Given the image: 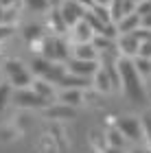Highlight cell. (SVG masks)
<instances>
[{"label": "cell", "mask_w": 151, "mask_h": 153, "mask_svg": "<svg viewBox=\"0 0 151 153\" xmlns=\"http://www.w3.org/2000/svg\"><path fill=\"white\" fill-rule=\"evenodd\" d=\"M18 2L20 0H0V7H2V9H13Z\"/></svg>", "instance_id": "obj_32"}, {"label": "cell", "mask_w": 151, "mask_h": 153, "mask_svg": "<svg viewBox=\"0 0 151 153\" xmlns=\"http://www.w3.org/2000/svg\"><path fill=\"white\" fill-rule=\"evenodd\" d=\"M92 46L99 51V55L101 53H109V51H116V42L114 39H107V37H103V35H94V39H92Z\"/></svg>", "instance_id": "obj_19"}, {"label": "cell", "mask_w": 151, "mask_h": 153, "mask_svg": "<svg viewBox=\"0 0 151 153\" xmlns=\"http://www.w3.org/2000/svg\"><path fill=\"white\" fill-rule=\"evenodd\" d=\"M140 29H147V31H151V13L142 18V26H140Z\"/></svg>", "instance_id": "obj_33"}, {"label": "cell", "mask_w": 151, "mask_h": 153, "mask_svg": "<svg viewBox=\"0 0 151 153\" xmlns=\"http://www.w3.org/2000/svg\"><path fill=\"white\" fill-rule=\"evenodd\" d=\"M72 57L74 59H83V61H99V51L90 44H74L72 46Z\"/></svg>", "instance_id": "obj_9"}, {"label": "cell", "mask_w": 151, "mask_h": 153, "mask_svg": "<svg viewBox=\"0 0 151 153\" xmlns=\"http://www.w3.org/2000/svg\"><path fill=\"white\" fill-rule=\"evenodd\" d=\"M134 66H136V70H138L140 76H149V74H151V59L136 57V59H134Z\"/></svg>", "instance_id": "obj_25"}, {"label": "cell", "mask_w": 151, "mask_h": 153, "mask_svg": "<svg viewBox=\"0 0 151 153\" xmlns=\"http://www.w3.org/2000/svg\"><path fill=\"white\" fill-rule=\"evenodd\" d=\"M59 13H61V18H64V22H66L68 29H74V26L86 18L88 11L79 2H74V0H66V2L59 7Z\"/></svg>", "instance_id": "obj_6"}, {"label": "cell", "mask_w": 151, "mask_h": 153, "mask_svg": "<svg viewBox=\"0 0 151 153\" xmlns=\"http://www.w3.org/2000/svg\"><path fill=\"white\" fill-rule=\"evenodd\" d=\"M72 55V48L66 44L59 35H51L42 39V57L53 64H68Z\"/></svg>", "instance_id": "obj_2"}, {"label": "cell", "mask_w": 151, "mask_h": 153, "mask_svg": "<svg viewBox=\"0 0 151 153\" xmlns=\"http://www.w3.org/2000/svg\"><path fill=\"white\" fill-rule=\"evenodd\" d=\"M48 2H51V9H59V7L64 4L66 0H48Z\"/></svg>", "instance_id": "obj_34"}, {"label": "cell", "mask_w": 151, "mask_h": 153, "mask_svg": "<svg viewBox=\"0 0 151 153\" xmlns=\"http://www.w3.org/2000/svg\"><path fill=\"white\" fill-rule=\"evenodd\" d=\"M118 72H121V85L125 90L127 99L132 103H136V105H145L147 92H145V85H142V76L138 74V70L134 66V59L121 57L118 59Z\"/></svg>", "instance_id": "obj_1"}, {"label": "cell", "mask_w": 151, "mask_h": 153, "mask_svg": "<svg viewBox=\"0 0 151 153\" xmlns=\"http://www.w3.org/2000/svg\"><path fill=\"white\" fill-rule=\"evenodd\" d=\"M53 68H55V64L48 61V59H44V57H35L31 61V74L37 76V79H44V81L51 76Z\"/></svg>", "instance_id": "obj_8"}, {"label": "cell", "mask_w": 151, "mask_h": 153, "mask_svg": "<svg viewBox=\"0 0 151 153\" xmlns=\"http://www.w3.org/2000/svg\"><path fill=\"white\" fill-rule=\"evenodd\" d=\"M83 20H86V22H88V24H90V26H92V31H94V35H101V33H103V31H105V26H107L105 22H101V20H99L97 16H94V13H92V11H88Z\"/></svg>", "instance_id": "obj_23"}, {"label": "cell", "mask_w": 151, "mask_h": 153, "mask_svg": "<svg viewBox=\"0 0 151 153\" xmlns=\"http://www.w3.org/2000/svg\"><path fill=\"white\" fill-rule=\"evenodd\" d=\"M13 92L16 90H13L11 83H0V112L13 101Z\"/></svg>", "instance_id": "obj_20"}, {"label": "cell", "mask_w": 151, "mask_h": 153, "mask_svg": "<svg viewBox=\"0 0 151 153\" xmlns=\"http://www.w3.org/2000/svg\"><path fill=\"white\" fill-rule=\"evenodd\" d=\"M116 129L127 138V142H142L145 140L142 118H138V116H121L116 120Z\"/></svg>", "instance_id": "obj_3"}, {"label": "cell", "mask_w": 151, "mask_h": 153, "mask_svg": "<svg viewBox=\"0 0 151 153\" xmlns=\"http://www.w3.org/2000/svg\"><path fill=\"white\" fill-rule=\"evenodd\" d=\"M136 13H138L140 18L149 16V13H151V2H149V0H145V2H140L138 7H136Z\"/></svg>", "instance_id": "obj_27"}, {"label": "cell", "mask_w": 151, "mask_h": 153, "mask_svg": "<svg viewBox=\"0 0 151 153\" xmlns=\"http://www.w3.org/2000/svg\"><path fill=\"white\" fill-rule=\"evenodd\" d=\"M142 127H145V140L149 142V147H151V114H142Z\"/></svg>", "instance_id": "obj_26"}, {"label": "cell", "mask_w": 151, "mask_h": 153, "mask_svg": "<svg viewBox=\"0 0 151 153\" xmlns=\"http://www.w3.org/2000/svg\"><path fill=\"white\" fill-rule=\"evenodd\" d=\"M74 2H79L86 11H92L94 9V0H74Z\"/></svg>", "instance_id": "obj_31"}, {"label": "cell", "mask_w": 151, "mask_h": 153, "mask_svg": "<svg viewBox=\"0 0 151 153\" xmlns=\"http://www.w3.org/2000/svg\"><path fill=\"white\" fill-rule=\"evenodd\" d=\"M142 26V18L138 16V13H134V16H125L121 20L118 24H116V29H118L121 35H129V33H134V31H138Z\"/></svg>", "instance_id": "obj_11"}, {"label": "cell", "mask_w": 151, "mask_h": 153, "mask_svg": "<svg viewBox=\"0 0 151 153\" xmlns=\"http://www.w3.org/2000/svg\"><path fill=\"white\" fill-rule=\"evenodd\" d=\"M116 46H118V53L123 55V57H127V59H136L138 57L140 42L136 39L132 33H129V35H121L118 39H116Z\"/></svg>", "instance_id": "obj_7"}, {"label": "cell", "mask_w": 151, "mask_h": 153, "mask_svg": "<svg viewBox=\"0 0 151 153\" xmlns=\"http://www.w3.org/2000/svg\"><path fill=\"white\" fill-rule=\"evenodd\" d=\"M46 114H48L51 118H72L74 114H77V109L59 103V105H55V107H48V109H46Z\"/></svg>", "instance_id": "obj_18"}, {"label": "cell", "mask_w": 151, "mask_h": 153, "mask_svg": "<svg viewBox=\"0 0 151 153\" xmlns=\"http://www.w3.org/2000/svg\"><path fill=\"white\" fill-rule=\"evenodd\" d=\"M68 72L74 74V76H81V79H94V74L101 70V64L99 61H83V59H74L70 57V61L66 64Z\"/></svg>", "instance_id": "obj_5"}, {"label": "cell", "mask_w": 151, "mask_h": 153, "mask_svg": "<svg viewBox=\"0 0 151 153\" xmlns=\"http://www.w3.org/2000/svg\"><path fill=\"white\" fill-rule=\"evenodd\" d=\"M149 2H151V0H149Z\"/></svg>", "instance_id": "obj_39"}, {"label": "cell", "mask_w": 151, "mask_h": 153, "mask_svg": "<svg viewBox=\"0 0 151 153\" xmlns=\"http://www.w3.org/2000/svg\"><path fill=\"white\" fill-rule=\"evenodd\" d=\"M24 7L33 13H44V11H51V2L48 0H22Z\"/></svg>", "instance_id": "obj_22"}, {"label": "cell", "mask_w": 151, "mask_h": 153, "mask_svg": "<svg viewBox=\"0 0 151 153\" xmlns=\"http://www.w3.org/2000/svg\"><path fill=\"white\" fill-rule=\"evenodd\" d=\"M11 35H13V26L0 24V42H2V39H9Z\"/></svg>", "instance_id": "obj_30"}, {"label": "cell", "mask_w": 151, "mask_h": 153, "mask_svg": "<svg viewBox=\"0 0 151 153\" xmlns=\"http://www.w3.org/2000/svg\"><path fill=\"white\" fill-rule=\"evenodd\" d=\"M92 83H94V90H99V92H103V94H107V92H112V90H114L112 79H109V74L103 70V68H101L97 74H94Z\"/></svg>", "instance_id": "obj_14"}, {"label": "cell", "mask_w": 151, "mask_h": 153, "mask_svg": "<svg viewBox=\"0 0 151 153\" xmlns=\"http://www.w3.org/2000/svg\"><path fill=\"white\" fill-rule=\"evenodd\" d=\"M13 105H18L20 109H46L48 101L26 88V90H16L13 92Z\"/></svg>", "instance_id": "obj_4"}, {"label": "cell", "mask_w": 151, "mask_h": 153, "mask_svg": "<svg viewBox=\"0 0 151 153\" xmlns=\"http://www.w3.org/2000/svg\"><path fill=\"white\" fill-rule=\"evenodd\" d=\"M134 2H138V4H140V2H145V0H134Z\"/></svg>", "instance_id": "obj_38"}, {"label": "cell", "mask_w": 151, "mask_h": 153, "mask_svg": "<svg viewBox=\"0 0 151 153\" xmlns=\"http://www.w3.org/2000/svg\"><path fill=\"white\" fill-rule=\"evenodd\" d=\"M123 2H125V0H112V2H109V16H112V24H118L121 20L125 18Z\"/></svg>", "instance_id": "obj_21"}, {"label": "cell", "mask_w": 151, "mask_h": 153, "mask_svg": "<svg viewBox=\"0 0 151 153\" xmlns=\"http://www.w3.org/2000/svg\"><path fill=\"white\" fill-rule=\"evenodd\" d=\"M132 153H151V151H147V149H142V147H136V149H132Z\"/></svg>", "instance_id": "obj_36"}, {"label": "cell", "mask_w": 151, "mask_h": 153, "mask_svg": "<svg viewBox=\"0 0 151 153\" xmlns=\"http://www.w3.org/2000/svg\"><path fill=\"white\" fill-rule=\"evenodd\" d=\"M4 11H7V9H2V7H0V24H4Z\"/></svg>", "instance_id": "obj_37"}, {"label": "cell", "mask_w": 151, "mask_h": 153, "mask_svg": "<svg viewBox=\"0 0 151 153\" xmlns=\"http://www.w3.org/2000/svg\"><path fill=\"white\" fill-rule=\"evenodd\" d=\"M103 153H125V149H114V147H105Z\"/></svg>", "instance_id": "obj_35"}, {"label": "cell", "mask_w": 151, "mask_h": 153, "mask_svg": "<svg viewBox=\"0 0 151 153\" xmlns=\"http://www.w3.org/2000/svg\"><path fill=\"white\" fill-rule=\"evenodd\" d=\"M22 37L24 42H37V39H44V26H39V24H26L24 29H22Z\"/></svg>", "instance_id": "obj_16"}, {"label": "cell", "mask_w": 151, "mask_h": 153, "mask_svg": "<svg viewBox=\"0 0 151 153\" xmlns=\"http://www.w3.org/2000/svg\"><path fill=\"white\" fill-rule=\"evenodd\" d=\"M51 24H53V29H55V33H66V22H64V18H61V13H59V9H53L51 11Z\"/></svg>", "instance_id": "obj_24"}, {"label": "cell", "mask_w": 151, "mask_h": 153, "mask_svg": "<svg viewBox=\"0 0 151 153\" xmlns=\"http://www.w3.org/2000/svg\"><path fill=\"white\" fill-rule=\"evenodd\" d=\"M138 57H142V59H151V44H149V42H142V44H140Z\"/></svg>", "instance_id": "obj_28"}, {"label": "cell", "mask_w": 151, "mask_h": 153, "mask_svg": "<svg viewBox=\"0 0 151 153\" xmlns=\"http://www.w3.org/2000/svg\"><path fill=\"white\" fill-rule=\"evenodd\" d=\"M59 103L61 105H68V107H79L83 103V92L81 90H61Z\"/></svg>", "instance_id": "obj_12"}, {"label": "cell", "mask_w": 151, "mask_h": 153, "mask_svg": "<svg viewBox=\"0 0 151 153\" xmlns=\"http://www.w3.org/2000/svg\"><path fill=\"white\" fill-rule=\"evenodd\" d=\"M57 85H61L64 90H83V88L90 85V79H81V76H74V74L68 72Z\"/></svg>", "instance_id": "obj_13"}, {"label": "cell", "mask_w": 151, "mask_h": 153, "mask_svg": "<svg viewBox=\"0 0 151 153\" xmlns=\"http://www.w3.org/2000/svg\"><path fill=\"white\" fill-rule=\"evenodd\" d=\"M31 90H33V92H37V94L42 96V99H46V101H51L53 96H55L53 83L44 81V79H35V81H33V85H31Z\"/></svg>", "instance_id": "obj_15"}, {"label": "cell", "mask_w": 151, "mask_h": 153, "mask_svg": "<svg viewBox=\"0 0 151 153\" xmlns=\"http://www.w3.org/2000/svg\"><path fill=\"white\" fill-rule=\"evenodd\" d=\"M16 18H18V11L16 9H7L4 11V24L7 26H11L13 22H16Z\"/></svg>", "instance_id": "obj_29"}, {"label": "cell", "mask_w": 151, "mask_h": 153, "mask_svg": "<svg viewBox=\"0 0 151 153\" xmlns=\"http://www.w3.org/2000/svg\"><path fill=\"white\" fill-rule=\"evenodd\" d=\"M72 37H74V44H90L94 39V31L92 26L86 22V20H81V22L72 29Z\"/></svg>", "instance_id": "obj_10"}, {"label": "cell", "mask_w": 151, "mask_h": 153, "mask_svg": "<svg viewBox=\"0 0 151 153\" xmlns=\"http://www.w3.org/2000/svg\"><path fill=\"white\" fill-rule=\"evenodd\" d=\"M105 142H107V147H114V149H125V144H127V138L121 134L118 129H109L107 134H105Z\"/></svg>", "instance_id": "obj_17"}]
</instances>
